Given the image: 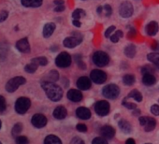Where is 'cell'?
I'll list each match as a JSON object with an SVG mask.
<instances>
[{"label":"cell","mask_w":159,"mask_h":144,"mask_svg":"<svg viewBox=\"0 0 159 144\" xmlns=\"http://www.w3.org/2000/svg\"><path fill=\"white\" fill-rule=\"evenodd\" d=\"M41 87L46 93L48 98L53 102H57L62 99L63 97V90L62 88L55 84L54 83L51 82H42Z\"/></svg>","instance_id":"1"},{"label":"cell","mask_w":159,"mask_h":144,"mask_svg":"<svg viewBox=\"0 0 159 144\" xmlns=\"http://www.w3.org/2000/svg\"><path fill=\"white\" fill-rule=\"evenodd\" d=\"M158 90H159V88H158Z\"/></svg>","instance_id":"61"},{"label":"cell","mask_w":159,"mask_h":144,"mask_svg":"<svg viewBox=\"0 0 159 144\" xmlns=\"http://www.w3.org/2000/svg\"><path fill=\"white\" fill-rule=\"evenodd\" d=\"M97 12H98V15H101L102 12H103V7H102V6H98V7L97 8Z\"/></svg>","instance_id":"52"},{"label":"cell","mask_w":159,"mask_h":144,"mask_svg":"<svg viewBox=\"0 0 159 144\" xmlns=\"http://www.w3.org/2000/svg\"><path fill=\"white\" fill-rule=\"evenodd\" d=\"M139 114H140V110H138V109H135L134 111H133V115H134V116H138V115H139Z\"/></svg>","instance_id":"55"},{"label":"cell","mask_w":159,"mask_h":144,"mask_svg":"<svg viewBox=\"0 0 159 144\" xmlns=\"http://www.w3.org/2000/svg\"><path fill=\"white\" fill-rule=\"evenodd\" d=\"M7 109V102L4 97L0 96V113H2Z\"/></svg>","instance_id":"38"},{"label":"cell","mask_w":159,"mask_h":144,"mask_svg":"<svg viewBox=\"0 0 159 144\" xmlns=\"http://www.w3.org/2000/svg\"><path fill=\"white\" fill-rule=\"evenodd\" d=\"M75 62H76V64L78 65V66L81 69H86V65L83 61V58H82L81 54H76L75 55Z\"/></svg>","instance_id":"34"},{"label":"cell","mask_w":159,"mask_h":144,"mask_svg":"<svg viewBox=\"0 0 159 144\" xmlns=\"http://www.w3.org/2000/svg\"><path fill=\"white\" fill-rule=\"evenodd\" d=\"M55 24H53V23H48V24H46L45 25H44V27H43V31H42V35H43V37L45 38H50L52 34H53V32L55 31Z\"/></svg>","instance_id":"19"},{"label":"cell","mask_w":159,"mask_h":144,"mask_svg":"<svg viewBox=\"0 0 159 144\" xmlns=\"http://www.w3.org/2000/svg\"><path fill=\"white\" fill-rule=\"evenodd\" d=\"M118 125H119L120 129H121L125 134H129V133H131V131H132V126H131L130 123L127 122L126 120H124V119L120 120L119 123H118Z\"/></svg>","instance_id":"22"},{"label":"cell","mask_w":159,"mask_h":144,"mask_svg":"<svg viewBox=\"0 0 159 144\" xmlns=\"http://www.w3.org/2000/svg\"><path fill=\"white\" fill-rule=\"evenodd\" d=\"M1 127H2V122H1V120H0V129H1Z\"/></svg>","instance_id":"57"},{"label":"cell","mask_w":159,"mask_h":144,"mask_svg":"<svg viewBox=\"0 0 159 144\" xmlns=\"http://www.w3.org/2000/svg\"><path fill=\"white\" fill-rule=\"evenodd\" d=\"M142 83L146 86H152V85L155 84L156 78L154 77V75L152 73H145L142 76Z\"/></svg>","instance_id":"21"},{"label":"cell","mask_w":159,"mask_h":144,"mask_svg":"<svg viewBox=\"0 0 159 144\" xmlns=\"http://www.w3.org/2000/svg\"><path fill=\"white\" fill-rule=\"evenodd\" d=\"M100 135L105 138H112L115 135V129L111 125H104L100 128Z\"/></svg>","instance_id":"17"},{"label":"cell","mask_w":159,"mask_h":144,"mask_svg":"<svg viewBox=\"0 0 159 144\" xmlns=\"http://www.w3.org/2000/svg\"><path fill=\"white\" fill-rule=\"evenodd\" d=\"M70 144H85V143H84V141L81 137H73V139L71 140Z\"/></svg>","instance_id":"45"},{"label":"cell","mask_w":159,"mask_h":144,"mask_svg":"<svg viewBox=\"0 0 159 144\" xmlns=\"http://www.w3.org/2000/svg\"><path fill=\"white\" fill-rule=\"evenodd\" d=\"M110 39H111V41L112 43H117V42L119 41V39H120V37H119L116 33H114V34H112V35L110 37Z\"/></svg>","instance_id":"47"},{"label":"cell","mask_w":159,"mask_h":144,"mask_svg":"<svg viewBox=\"0 0 159 144\" xmlns=\"http://www.w3.org/2000/svg\"><path fill=\"white\" fill-rule=\"evenodd\" d=\"M147 59L155 65V66L159 69V52H151L147 55Z\"/></svg>","instance_id":"27"},{"label":"cell","mask_w":159,"mask_h":144,"mask_svg":"<svg viewBox=\"0 0 159 144\" xmlns=\"http://www.w3.org/2000/svg\"><path fill=\"white\" fill-rule=\"evenodd\" d=\"M123 105L126 108V109H128V110H135V109H137V105L136 104H134V103H130V102H126L125 101V99H124V101H123Z\"/></svg>","instance_id":"41"},{"label":"cell","mask_w":159,"mask_h":144,"mask_svg":"<svg viewBox=\"0 0 159 144\" xmlns=\"http://www.w3.org/2000/svg\"><path fill=\"white\" fill-rule=\"evenodd\" d=\"M59 79V74L56 70H51L49 73L45 76L43 82H51V83H54Z\"/></svg>","instance_id":"24"},{"label":"cell","mask_w":159,"mask_h":144,"mask_svg":"<svg viewBox=\"0 0 159 144\" xmlns=\"http://www.w3.org/2000/svg\"><path fill=\"white\" fill-rule=\"evenodd\" d=\"M0 144H2V142H1V141H0Z\"/></svg>","instance_id":"59"},{"label":"cell","mask_w":159,"mask_h":144,"mask_svg":"<svg viewBox=\"0 0 159 144\" xmlns=\"http://www.w3.org/2000/svg\"><path fill=\"white\" fill-rule=\"evenodd\" d=\"M85 11L82 9H76L73 12H72V18L74 20H81L83 17L85 16Z\"/></svg>","instance_id":"30"},{"label":"cell","mask_w":159,"mask_h":144,"mask_svg":"<svg viewBox=\"0 0 159 144\" xmlns=\"http://www.w3.org/2000/svg\"><path fill=\"white\" fill-rule=\"evenodd\" d=\"M38 66H39L38 64H36L34 62H31L30 64H28V65H26L25 66V70L27 72V73L32 74V73H35V72H36V70L38 69Z\"/></svg>","instance_id":"32"},{"label":"cell","mask_w":159,"mask_h":144,"mask_svg":"<svg viewBox=\"0 0 159 144\" xmlns=\"http://www.w3.org/2000/svg\"><path fill=\"white\" fill-rule=\"evenodd\" d=\"M71 63H72L71 55L66 52H63L59 53L57 57L55 58V65L61 68H66V67L70 66Z\"/></svg>","instance_id":"6"},{"label":"cell","mask_w":159,"mask_h":144,"mask_svg":"<svg viewBox=\"0 0 159 144\" xmlns=\"http://www.w3.org/2000/svg\"><path fill=\"white\" fill-rule=\"evenodd\" d=\"M52 115L55 119L57 120H63L66 117L67 115V110L64 106H58L54 109Z\"/></svg>","instance_id":"18"},{"label":"cell","mask_w":159,"mask_h":144,"mask_svg":"<svg viewBox=\"0 0 159 144\" xmlns=\"http://www.w3.org/2000/svg\"><path fill=\"white\" fill-rule=\"evenodd\" d=\"M16 48L19 52H21L23 53H29L31 51V48H30V44L28 42V38H24L18 40L16 43Z\"/></svg>","instance_id":"13"},{"label":"cell","mask_w":159,"mask_h":144,"mask_svg":"<svg viewBox=\"0 0 159 144\" xmlns=\"http://www.w3.org/2000/svg\"><path fill=\"white\" fill-rule=\"evenodd\" d=\"M72 25L75 26V27H81L82 26V23L80 22V20H74L73 19V21H72Z\"/></svg>","instance_id":"49"},{"label":"cell","mask_w":159,"mask_h":144,"mask_svg":"<svg viewBox=\"0 0 159 144\" xmlns=\"http://www.w3.org/2000/svg\"><path fill=\"white\" fill-rule=\"evenodd\" d=\"M26 83V80L25 78L22 77V76H17V77H14L12 79H11L7 84H6V90L9 92V93H13L15 92L21 85L25 84Z\"/></svg>","instance_id":"5"},{"label":"cell","mask_w":159,"mask_h":144,"mask_svg":"<svg viewBox=\"0 0 159 144\" xmlns=\"http://www.w3.org/2000/svg\"><path fill=\"white\" fill-rule=\"evenodd\" d=\"M127 97H128V98H133V99L136 100L137 102H141V100H142V95H141V93H140L139 90H137V89L132 90V91L128 94Z\"/></svg>","instance_id":"28"},{"label":"cell","mask_w":159,"mask_h":144,"mask_svg":"<svg viewBox=\"0 0 159 144\" xmlns=\"http://www.w3.org/2000/svg\"><path fill=\"white\" fill-rule=\"evenodd\" d=\"M44 144H62L61 139L55 135H49L44 139Z\"/></svg>","instance_id":"26"},{"label":"cell","mask_w":159,"mask_h":144,"mask_svg":"<svg viewBox=\"0 0 159 144\" xmlns=\"http://www.w3.org/2000/svg\"><path fill=\"white\" fill-rule=\"evenodd\" d=\"M135 82H136V78L132 74H125L123 77V83H124V84H125L127 86L133 85L135 83Z\"/></svg>","instance_id":"29"},{"label":"cell","mask_w":159,"mask_h":144,"mask_svg":"<svg viewBox=\"0 0 159 144\" xmlns=\"http://www.w3.org/2000/svg\"><path fill=\"white\" fill-rule=\"evenodd\" d=\"M31 106V101L28 97H22L20 98L17 99L16 103H15V110L18 114H25L27 112V110H29Z\"/></svg>","instance_id":"4"},{"label":"cell","mask_w":159,"mask_h":144,"mask_svg":"<svg viewBox=\"0 0 159 144\" xmlns=\"http://www.w3.org/2000/svg\"><path fill=\"white\" fill-rule=\"evenodd\" d=\"M76 115L78 118L82 119V120H88L91 118L92 116V113H91V110L88 109V108H85V107H79L77 110H76Z\"/></svg>","instance_id":"15"},{"label":"cell","mask_w":159,"mask_h":144,"mask_svg":"<svg viewBox=\"0 0 159 144\" xmlns=\"http://www.w3.org/2000/svg\"><path fill=\"white\" fill-rule=\"evenodd\" d=\"M9 16V12L7 11H0V23L1 22H4L7 20Z\"/></svg>","instance_id":"44"},{"label":"cell","mask_w":159,"mask_h":144,"mask_svg":"<svg viewBox=\"0 0 159 144\" xmlns=\"http://www.w3.org/2000/svg\"><path fill=\"white\" fill-rule=\"evenodd\" d=\"M139 124H140V125H142V126H144L145 125V124H146V121H147V117H145V116H141V117H139Z\"/></svg>","instance_id":"50"},{"label":"cell","mask_w":159,"mask_h":144,"mask_svg":"<svg viewBox=\"0 0 159 144\" xmlns=\"http://www.w3.org/2000/svg\"><path fill=\"white\" fill-rule=\"evenodd\" d=\"M158 102H159V99H158Z\"/></svg>","instance_id":"60"},{"label":"cell","mask_w":159,"mask_h":144,"mask_svg":"<svg viewBox=\"0 0 159 144\" xmlns=\"http://www.w3.org/2000/svg\"><path fill=\"white\" fill-rule=\"evenodd\" d=\"M95 111L98 116H106L109 114L111 106L110 103L106 100H99L95 104Z\"/></svg>","instance_id":"10"},{"label":"cell","mask_w":159,"mask_h":144,"mask_svg":"<svg viewBox=\"0 0 159 144\" xmlns=\"http://www.w3.org/2000/svg\"><path fill=\"white\" fill-rule=\"evenodd\" d=\"M21 2L26 8H39L43 3V0H21Z\"/></svg>","instance_id":"20"},{"label":"cell","mask_w":159,"mask_h":144,"mask_svg":"<svg viewBox=\"0 0 159 144\" xmlns=\"http://www.w3.org/2000/svg\"><path fill=\"white\" fill-rule=\"evenodd\" d=\"M153 72V68L150 65H144L143 67H141V73L142 75L145 73H152Z\"/></svg>","instance_id":"42"},{"label":"cell","mask_w":159,"mask_h":144,"mask_svg":"<svg viewBox=\"0 0 159 144\" xmlns=\"http://www.w3.org/2000/svg\"><path fill=\"white\" fill-rule=\"evenodd\" d=\"M152 50H154V51H159V42H154V45L152 47Z\"/></svg>","instance_id":"53"},{"label":"cell","mask_w":159,"mask_h":144,"mask_svg":"<svg viewBox=\"0 0 159 144\" xmlns=\"http://www.w3.org/2000/svg\"><path fill=\"white\" fill-rule=\"evenodd\" d=\"M47 122H48V120H47L46 116L41 113H37V114L33 115V117L31 118V124L36 128L44 127L47 124Z\"/></svg>","instance_id":"11"},{"label":"cell","mask_w":159,"mask_h":144,"mask_svg":"<svg viewBox=\"0 0 159 144\" xmlns=\"http://www.w3.org/2000/svg\"><path fill=\"white\" fill-rule=\"evenodd\" d=\"M126 57L128 58H134L135 55H136V52H137V49H136V46L133 45V44H128L127 46H125V51H124Z\"/></svg>","instance_id":"23"},{"label":"cell","mask_w":159,"mask_h":144,"mask_svg":"<svg viewBox=\"0 0 159 144\" xmlns=\"http://www.w3.org/2000/svg\"><path fill=\"white\" fill-rule=\"evenodd\" d=\"M155 126H156V121L153 118L147 117V121L144 125V130L146 132H151L155 128Z\"/></svg>","instance_id":"25"},{"label":"cell","mask_w":159,"mask_h":144,"mask_svg":"<svg viewBox=\"0 0 159 144\" xmlns=\"http://www.w3.org/2000/svg\"><path fill=\"white\" fill-rule=\"evenodd\" d=\"M92 144H109V143L107 141V138H105L103 137H98L93 139Z\"/></svg>","instance_id":"37"},{"label":"cell","mask_w":159,"mask_h":144,"mask_svg":"<svg viewBox=\"0 0 159 144\" xmlns=\"http://www.w3.org/2000/svg\"><path fill=\"white\" fill-rule=\"evenodd\" d=\"M16 144H29V140L25 136H17L15 137Z\"/></svg>","instance_id":"35"},{"label":"cell","mask_w":159,"mask_h":144,"mask_svg":"<svg viewBox=\"0 0 159 144\" xmlns=\"http://www.w3.org/2000/svg\"><path fill=\"white\" fill-rule=\"evenodd\" d=\"M125 144H136V142H135V140L133 138H128L125 141Z\"/></svg>","instance_id":"54"},{"label":"cell","mask_w":159,"mask_h":144,"mask_svg":"<svg viewBox=\"0 0 159 144\" xmlns=\"http://www.w3.org/2000/svg\"><path fill=\"white\" fill-rule=\"evenodd\" d=\"M134 13V8L131 2L124 1L119 6V14L123 18H129Z\"/></svg>","instance_id":"9"},{"label":"cell","mask_w":159,"mask_h":144,"mask_svg":"<svg viewBox=\"0 0 159 144\" xmlns=\"http://www.w3.org/2000/svg\"><path fill=\"white\" fill-rule=\"evenodd\" d=\"M102 95L108 99H115L120 95V88L118 85L114 83H110L105 87H103Z\"/></svg>","instance_id":"3"},{"label":"cell","mask_w":159,"mask_h":144,"mask_svg":"<svg viewBox=\"0 0 159 144\" xmlns=\"http://www.w3.org/2000/svg\"><path fill=\"white\" fill-rule=\"evenodd\" d=\"M31 62H34L36 64H38L39 65H42V66H45L48 65V59L44 56H40V57H36V58H33L31 60Z\"/></svg>","instance_id":"33"},{"label":"cell","mask_w":159,"mask_h":144,"mask_svg":"<svg viewBox=\"0 0 159 144\" xmlns=\"http://www.w3.org/2000/svg\"><path fill=\"white\" fill-rule=\"evenodd\" d=\"M66 97H67V98H68L70 101L76 102V103H78V102H80V101H82V100H83V97H84L82 92L80 91V90H77V89H70V90L67 92Z\"/></svg>","instance_id":"14"},{"label":"cell","mask_w":159,"mask_h":144,"mask_svg":"<svg viewBox=\"0 0 159 144\" xmlns=\"http://www.w3.org/2000/svg\"><path fill=\"white\" fill-rule=\"evenodd\" d=\"M115 33H116L120 38H123V36H124V35H123V31H122V30H116V32H115Z\"/></svg>","instance_id":"56"},{"label":"cell","mask_w":159,"mask_h":144,"mask_svg":"<svg viewBox=\"0 0 159 144\" xmlns=\"http://www.w3.org/2000/svg\"><path fill=\"white\" fill-rule=\"evenodd\" d=\"M22 130H23V124L22 123H17V124H15L13 125V127L11 129V135L14 137H16L17 136H19L21 134Z\"/></svg>","instance_id":"31"},{"label":"cell","mask_w":159,"mask_h":144,"mask_svg":"<svg viewBox=\"0 0 159 144\" xmlns=\"http://www.w3.org/2000/svg\"><path fill=\"white\" fill-rule=\"evenodd\" d=\"M55 12H62L65 11V6L64 5H60V6H56L53 10Z\"/></svg>","instance_id":"48"},{"label":"cell","mask_w":159,"mask_h":144,"mask_svg":"<svg viewBox=\"0 0 159 144\" xmlns=\"http://www.w3.org/2000/svg\"><path fill=\"white\" fill-rule=\"evenodd\" d=\"M91 82L92 81L90 78H88L86 76H82L77 80V87L80 90H84V91L89 90L92 86Z\"/></svg>","instance_id":"12"},{"label":"cell","mask_w":159,"mask_h":144,"mask_svg":"<svg viewBox=\"0 0 159 144\" xmlns=\"http://www.w3.org/2000/svg\"><path fill=\"white\" fill-rule=\"evenodd\" d=\"M110 60H111L110 55L107 52H103V51H97L92 55V61H93V63L97 66H98V67L106 66L107 65H109Z\"/></svg>","instance_id":"2"},{"label":"cell","mask_w":159,"mask_h":144,"mask_svg":"<svg viewBox=\"0 0 159 144\" xmlns=\"http://www.w3.org/2000/svg\"><path fill=\"white\" fill-rule=\"evenodd\" d=\"M159 30V25L158 23H156L155 21H152L150 22L146 27H145V31H146V34L150 37H153L157 34Z\"/></svg>","instance_id":"16"},{"label":"cell","mask_w":159,"mask_h":144,"mask_svg":"<svg viewBox=\"0 0 159 144\" xmlns=\"http://www.w3.org/2000/svg\"><path fill=\"white\" fill-rule=\"evenodd\" d=\"M116 28H115V26L114 25H111V26H109L107 29H106V31H105V33H104V37L107 38H110L111 35H112V33H113V31L115 30Z\"/></svg>","instance_id":"40"},{"label":"cell","mask_w":159,"mask_h":144,"mask_svg":"<svg viewBox=\"0 0 159 144\" xmlns=\"http://www.w3.org/2000/svg\"><path fill=\"white\" fill-rule=\"evenodd\" d=\"M90 79L92 82H94L97 84H102L107 81L108 76L106 74V72H104L103 70L93 69L90 73Z\"/></svg>","instance_id":"8"},{"label":"cell","mask_w":159,"mask_h":144,"mask_svg":"<svg viewBox=\"0 0 159 144\" xmlns=\"http://www.w3.org/2000/svg\"><path fill=\"white\" fill-rule=\"evenodd\" d=\"M151 112L153 114V115H155V116H158L159 115V105H156V104H154V105H152V107H151Z\"/></svg>","instance_id":"43"},{"label":"cell","mask_w":159,"mask_h":144,"mask_svg":"<svg viewBox=\"0 0 159 144\" xmlns=\"http://www.w3.org/2000/svg\"><path fill=\"white\" fill-rule=\"evenodd\" d=\"M64 0H54L53 1V4L55 6H60V5H64Z\"/></svg>","instance_id":"51"},{"label":"cell","mask_w":159,"mask_h":144,"mask_svg":"<svg viewBox=\"0 0 159 144\" xmlns=\"http://www.w3.org/2000/svg\"><path fill=\"white\" fill-rule=\"evenodd\" d=\"M145 144H151V143H145Z\"/></svg>","instance_id":"58"},{"label":"cell","mask_w":159,"mask_h":144,"mask_svg":"<svg viewBox=\"0 0 159 144\" xmlns=\"http://www.w3.org/2000/svg\"><path fill=\"white\" fill-rule=\"evenodd\" d=\"M77 130L79 132H84V133H85L87 131V126L85 124H79L77 125Z\"/></svg>","instance_id":"46"},{"label":"cell","mask_w":159,"mask_h":144,"mask_svg":"<svg viewBox=\"0 0 159 144\" xmlns=\"http://www.w3.org/2000/svg\"><path fill=\"white\" fill-rule=\"evenodd\" d=\"M103 11L105 12L106 17H110L112 14V9H111V5H109V4L104 5L103 6Z\"/></svg>","instance_id":"39"},{"label":"cell","mask_w":159,"mask_h":144,"mask_svg":"<svg viewBox=\"0 0 159 144\" xmlns=\"http://www.w3.org/2000/svg\"><path fill=\"white\" fill-rule=\"evenodd\" d=\"M8 49L3 44H0V61H3L7 57Z\"/></svg>","instance_id":"36"},{"label":"cell","mask_w":159,"mask_h":144,"mask_svg":"<svg viewBox=\"0 0 159 144\" xmlns=\"http://www.w3.org/2000/svg\"><path fill=\"white\" fill-rule=\"evenodd\" d=\"M82 41H83V35L81 33H75L74 36L66 38L63 41V45L66 48L72 49L81 44Z\"/></svg>","instance_id":"7"}]
</instances>
